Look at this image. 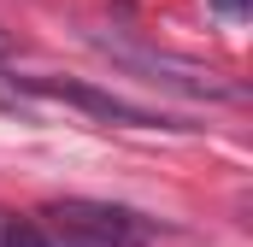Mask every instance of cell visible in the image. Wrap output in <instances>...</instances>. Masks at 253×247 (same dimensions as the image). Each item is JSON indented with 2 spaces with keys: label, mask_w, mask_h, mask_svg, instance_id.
I'll use <instances>...</instances> for the list:
<instances>
[{
  "label": "cell",
  "mask_w": 253,
  "mask_h": 247,
  "mask_svg": "<svg viewBox=\"0 0 253 247\" xmlns=\"http://www.w3.org/2000/svg\"><path fill=\"white\" fill-rule=\"evenodd\" d=\"M42 236L59 247H147L153 218L112 200H53L42 206Z\"/></svg>",
  "instance_id": "cell-1"
},
{
  "label": "cell",
  "mask_w": 253,
  "mask_h": 247,
  "mask_svg": "<svg viewBox=\"0 0 253 247\" xmlns=\"http://www.w3.org/2000/svg\"><path fill=\"white\" fill-rule=\"evenodd\" d=\"M12 82H18V94H36V100H65V106H83V112H94V118H106V124H129V129H189V124H177V118L141 112V106L118 100V94L88 88V82H71V77H12Z\"/></svg>",
  "instance_id": "cell-2"
},
{
  "label": "cell",
  "mask_w": 253,
  "mask_h": 247,
  "mask_svg": "<svg viewBox=\"0 0 253 247\" xmlns=\"http://www.w3.org/2000/svg\"><path fill=\"white\" fill-rule=\"evenodd\" d=\"M100 47L124 65V71H141L147 82H165V88H183V94H206V100H236V94H242L236 82H224V77H212V71H200V65L171 59V53H153V47H135V41H100Z\"/></svg>",
  "instance_id": "cell-3"
},
{
  "label": "cell",
  "mask_w": 253,
  "mask_h": 247,
  "mask_svg": "<svg viewBox=\"0 0 253 247\" xmlns=\"http://www.w3.org/2000/svg\"><path fill=\"white\" fill-rule=\"evenodd\" d=\"M0 247H53L42 236V224L36 218H18V212H6L0 206Z\"/></svg>",
  "instance_id": "cell-4"
},
{
  "label": "cell",
  "mask_w": 253,
  "mask_h": 247,
  "mask_svg": "<svg viewBox=\"0 0 253 247\" xmlns=\"http://www.w3.org/2000/svg\"><path fill=\"white\" fill-rule=\"evenodd\" d=\"M212 6H218V12H230V18H242V12H248V0H212Z\"/></svg>",
  "instance_id": "cell-5"
},
{
  "label": "cell",
  "mask_w": 253,
  "mask_h": 247,
  "mask_svg": "<svg viewBox=\"0 0 253 247\" xmlns=\"http://www.w3.org/2000/svg\"><path fill=\"white\" fill-rule=\"evenodd\" d=\"M6 53H12V41H6V30H0V59H6Z\"/></svg>",
  "instance_id": "cell-6"
}]
</instances>
